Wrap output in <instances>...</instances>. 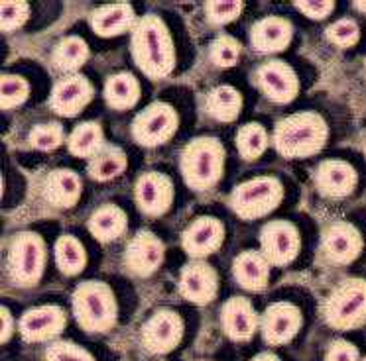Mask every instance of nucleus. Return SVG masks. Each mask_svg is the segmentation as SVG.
I'll list each match as a JSON object with an SVG mask.
<instances>
[{
    "mask_svg": "<svg viewBox=\"0 0 366 361\" xmlns=\"http://www.w3.org/2000/svg\"><path fill=\"white\" fill-rule=\"evenodd\" d=\"M130 49L138 69L150 78H164L174 71V41L159 16L146 14L134 24Z\"/></svg>",
    "mask_w": 366,
    "mask_h": 361,
    "instance_id": "obj_1",
    "label": "nucleus"
},
{
    "mask_svg": "<svg viewBox=\"0 0 366 361\" xmlns=\"http://www.w3.org/2000/svg\"><path fill=\"white\" fill-rule=\"evenodd\" d=\"M327 124L317 112H300L280 120L274 128V146L290 159L319 153L327 141Z\"/></svg>",
    "mask_w": 366,
    "mask_h": 361,
    "instance_id": "obj_2",
    "label": "nucleus"
},
{
    "mask_svg": "<svg viewBox=\"0 0 366 361\" xmlns=\"http://www.w3.org/2000/svg\"><path fill=\"white\" fill-rule=\"evenodd\" d=\"M73 316L91 334H104L117 326L119 306L112 289L103 281H85L75 287L71 297Z\"/></svg>",
    "mask_w": 366,
    "mask_h": 361,
    "instance_id": "obj_3",
    "label": "nucleus"
},
{
    "mask_svg": "<svg viewBox=\"0 0 366 361\" xmlns=\"http://www.w3.org/2000/svg\"><path fill=\"white\" fill-rule=\"evenodd\" d=\"M224 167V148L217 138H195L182 151L179 169L183 180L193 190L213 188Z\"/></svg>",
    "mask_w": 366,
    "mask_h": 361,
    "instance_id": "obj_4",
    "label": "nucleus"
},
{
    "mask_svg": "<svg viewBox=\"0 0 366 361\" xmlns=\"http://www.w3.org/2000/svg\"><path fill=\"white\" fill-rule=\"evenodd\" d=\"M321 314L335 330H357L366 324V281L345 279L321 305Z\"/></svg>",
    "mask_w": 366,
    "mask_h": 361,
    "instance_id": "obj_5",
    "label": "nucleus"
},
{
    "mask_svg": "<svg viewBox=\"0 0 366 361\" xmlns=\"http://www.w3.org/2000/svg\"><path fill=\"white\" fill-rule=\"evenodd\" d=\"M46 267V243L34 232H20L12 238L6 255V275L20 289H32L40 283Z\"/></svg>",
    "mask_w": 366,
    "mask_h": 361,
    "instance_id": "obj_6",
    "label": "nucleus"
},
{
    "mask_svg": "<svg viewBox=\"0 0 366 361\" xmlns=\"http://www.w3.org/2000/svg\"><path fill=\"white\" fill-rule=\"evenodd\" d=\"M284 198V187L274 177H256L232 188L229 196L232 212L244 220L262 218L278 208Z\"/></svg>",
    "mask_w": 366,
    "mask_h": 361,
    "instance_id": "obj_7",
    "label": "nucleus"
},
{
    "mask_svg": "<svg viewBox=\"0 0 366 361\" xmlns=\"http://www.w3.org/2000/svg\"><path fill=\"white\" fill-rule=\"evenodd\" d=\"M179 126V116L166 102H152L138 112L132 122V138L144 148H156L174 138Z\"/></svg>",
    "mask_w": 366,
    "mask_h": 361,
    "instance_id": "obj_8",
    "label": "nucleus"
},
{
    "mask_svg": "<svg viewBox=\"0 0 366 361\" xmlns=\"http://www.w3.org/2000/svg\"><path fill=\"white\" fill-rule=\"evenodd\" d=\"M183 320L172 308H159L142 324L140 340L152 355H166L182 344Z\"/></svg>",
    "mask_w": 366,
    "mask_h": 361,
    "instance_id": "obj_9",
    "label": "nucleus"
},
{
    "mask_svg": "<svg viewBox=\"0 0 366 361\" xmlns=\"http://www.w3.org/2000/svg\"><path fill=\"white\" fill-rule=\"evenodd\" d=\"M260 245H262V255L270 261V265L282 267L297 258L302 248V238L292 222L272 220L260 230Z\"/></svg>",
    "mask_w": 366,
    "mask_h": 361,
    "instance_id": "obj_10",
    "label": "nucleus"
},
{
    "mask_svg": "<svg viewBox=\"0 0 366 361\" xmlns=\"http://www.w3.org/2000/svg\"><path fill=\"white\" fill-rule=\"evenodd\" d=\"M67 314L61 306L44 305L30 308L22 314L18 322V332L28 344H41L51 342L65 330Z\"/></svg>",
    "mask_w": 366,
    "mask_h": 361,
    "instance_id": "obj_11",
    "label": "nucleus"
},
{
    "mask_svg": "<svg viewBox=\"0 0 366 361\" xmlns=\"http://www.w3.org/2000/svg\"><path fill=\"white\" fill-rule=\"evenodd\" d=\"M319 251L327 263L349 265L362 251V235L349 222H333L323 230Z\"/></svg>",
    "mask_w": 366,
    "mask_h": 361,
    "instance_id": "obj_12",
    "label": "nucleus"
},
{
    "mask_svg": "<svg viewBox=\"0 0 366 361\" xmlns=\"http://www.w3.org/2000/svg\"><path fill=\"white\" fill-rule=\"evenodd\" d=\"M164 243L158 235L148 230H142L128 242L124 250V267L134 277H150L159 269L164 261Z\"/></svg>",
    "mask_w": 366,
    "mask_h": 361,
    "instance_id": "obj_13",
    "label": "nucleus"
},
{
    "mask_svg": "<svg viewBox=\"0 0 366 361\" xmlns=\"http://www.w3.org/2000/svg\"><path fill=\"white\" fill-rule=\"evenodd\" d=\"M177 290L185 300H189L193 305H209L215 300L217 290H219L217 271L205 261L193 259L182 269Z\"/></svg>",
    "mask_w": 366,
    "mask_h": 361,
    "instance_id": "obj_14",
    "label": "nucleus"
},
{
    "mask_svg": "<svg viewBox=\"0 0 366 361\" xmlns=\"http://www.w3.org/2000/svg\"><path fill=\"white\" fill-rule=\"evenodd\" d=\"M303 316L302 310L292 302H274L262 314L264 342L268 345H284L290 344L297 332L302 330Z\"/></svg>",
    "mask_w": 366,
    "mask_h": 361,
    "instance_id": "obj_15",
    "label": "nucleus"
},
{
    "mask_svg": "<svg viewBox=\"0 0 366 361\" xmlns=\"http://www.w3.org/2000/svg\"><path fill=\"white\" fill-rule=\"evenodd\" d=\"M256 85L272 102L287 104L295 98L300 91V81L295 71L286 61L272 59L258 67L256 71Z\"/></svg>",
    "mask_w": 366,
    "mask_h": 361,
    "instance_id": "obj_16",
    "label": "nucleus"
},
{
    "mask_svg": "<svg viewBox=\"0 0 366 361\" xmlns=\"http://www.w3.org/2000/svg\"><path fill=\"white\" fill-rule=\"evenodd\" d=\"M138 210L146 216H162L169 210L174 200V185L167 175L158 171L144 173L138 177L134 187Z\"/></svg>",
    "mask_w": 366,
    "mask_h": 361,
    "instance_id": "obj_17",
    "label": "nucleus"
},
{
    "mask_svg": "<svg viewBox=\"0 0 366 361\" xmlns=\"http://www.w3.org/2000/svg\"><path fill=\"white\" fill-rule=\"evenodd\" d=\"M224 242V226L221 220L213 216H201L193 220L189 226L183 230L182 245L187 255L193 259H203L215 253Z\"/></svg>",
    "mask_w": 366,
    "mask_h": 361,
    "instance_id": "obj_18",
    "label": "nucleus"
},
{
    "mask_svg": "<svg viewBox=\"0 0 366 361\" xmlns=\"http://www.w3.org/2000/svg\"><path fill=\"white\" fill-rule=\"evenodd\" d=\"M91 98H93V86L87 77L67 75L54 85L49 106L59 116H77L91 102Z\"/></svg>",
    "mask_w": 366,
    "mask_h": 361,
    "instance_id": "obj_19",
    "label": "nucleus"
},
{
    "mask_svg": "<svg viewBox=\"0 0 366 361\" xmlns=\"http://www.w3.org/2000/svg\"><path fill=\"white\" fill-rule=\"evenodd\" d=\"M315 187L327 198H345L357 187L355 167L341 159H327L315 169Z\"/></svg>",
    "mask_w": 366,
    "mask_h": 361,
    "instance_id": "obj_20",
    "label": "nucleus"
},
{
    "mask_svg": "<svg viewBox=\"0 0 366 361\" xmlns=\"http://www.w3.org/2000/svg\"><path fill=\"white\" fill-rule=\"evenodd\" d=\"M221 326L232 342H248L256 334L260 320L248 298L231 297L221 308Z\"/></svg>",
    "mask_w": 366,
    "mask_h": 361,
    "instance_id": "obj_21",
    "label": "nucleus"
},
{
    "mask_svg": "<svg viewBox=\"0 0 366 361\" xmlns=\"http://www.w3.org/2000/svg\"><path fill=\"white\" fill-rule=\"evenodd\" d=\"M292 24L286 18L280 16H268L252 26L250 30V41L258 54H276L284 51L292 41Z\"/></svg>",
    "mask_w": 366,
    "mask_h": 361,
    "instance_id": "obj_22",
    "label": "nucleus"
},
{
    "mask_svg": "<svg viewBox=\"0 0 366 361\" xmlns=\"http://www.w3.org/2000/svg\"><path fill=\"white\" fill-rule=\"evenodd\" d=\"M41 195L56 208H73L81 196L79 175L71 169L49 171L41 183Z\"/></svg>",
    "mask_w": 366,
    "mask_h": 361,
    "instance_id": "obj_23",
    "label": "nucleus"
},
{
    "mask_svg": "<svg viewBox=\"0 0 366 361\" xmlns=\"http://www.w3.org/2000/svg\"><path fill=\"white\" fill-rule=\"evenodd\" d=\"M232 275L242 289L250 290V293H260L268 287L270 261L264 258L262 251H242L232 261Z\"/></svg>",
    "mask_w": 366,
    "mask_h": 361,
    "instance_id": "obj_24",
    "label": "nucleus"
},
{
    "mask_svg": "<svg viewBox=\"0 0 366 361\" xmlns=\"http://www.w3.org/2000/svg\"><path fill=\"white\" fill-rule=\"evenodd\" d=\"M134 8L130 4H104L91 12V28L103 38H112L134 28Z\"/></svg>",
    "mask_w": 366,
    "mask_h": 361,
    "instance_id": "obj_25",
    "label": "nucleus"
},
{
    "mask_svg": "<svg viewBox=\"0 0 366 361\" xmlns=\"http://www.w3.org/2000/svg\"><path fill=\"white\" fill-rule=\"evenodd\" d=\"M89 232L95 235L99 242L109 243L112 240H119L127 230V214L122 208L114 204H104L97 208L89 218Z\"/></svg>",
    "mask_w": 366,
    "mask_h": 361,
    "instance_id": "obj_26",
    "label": "nucleus"
},
{
    "mask_svg": "<svg viewBox=\"0 0 366 361\" xmlns=\"http://www.w3.org/2000/svg\"><path fill=\"white\" fill-rule=\"evenodd\" d=\"M140 98V85L130 73H117L104 83V101L114 110H128Z\"/></svg>",
    "mask_w": 366,
    "mask_h": 361,
    "instance_id": "obj_27",
    "label": "nucleus"
},
{
    "mask_svg": "<svg viewBox=\"0 0 366 361\" xmlns=\"http://www.w3.org/2000/svg\"><path fill=\"white\" fill-rule=\"evenodd\" d=\"M127 169V153L117 146L104 143L99 153L89 159L87 173L91 179L109 180L119 177Z\"/></svg>",
    "mask_w": 366,
    "mask_h": 361,
    "instance_id": "obj_28",
    "label": "nucleus"
},
{
    "mask_svg": "<svg viewBox=\"0 0 366 361\" xmlns=\"http://www.w3.org/2000/svg\"><path fill=\"white\" fill-rule=\"evenodd\" d=\"M56 265L67 277L79 275L87 265V253L83 243L75 235H61L54 245Z\"/></svg>",
    "mask_w": 366,
    "mask_h": 361,
    "instance_id": "obj_29",
    "label": "nucleus"
},
{
    "mask_svg": "<svg viewBox=\"0 0 366 361\" xmlns=\"http://www.w3.org/2000/svg\"><path fill=\"white\" fill-rule=\"evenodd\" d=\"M242 108V98L237 88L229 85L215 86L207 94V114L219 122H232L237 120Z\"/></svg>",
    "mask_w": 366,
    "mask_h": 361,
    "instance_id": "obj_30",
    "label": "nucleus"
},
{
    "mask_svg": "<svg viewBox=\"0 0 366 361\" xmlns=\"http://www.w3.org/2000/svg\"><path fill=\"white\" fill-rule=\"evenodd\" d=\"M104 146L103 128L97 122H81L73 128V132L67 138V148L73 156L91 157L101 151Z\"/></svg>",
    "mask_w": 366,
    "mask_h": 361,
    "instance_id": "obj_31",
    "label": "nucleus"
},
{
    "mask_svg": "<svg viewBox=\"0 0 366 361\" xmlns=\"http://www.w3.org/2000/svg\"><path fill=\"white\" fill-rule=\"evenodd\" d=\"M89 59V47L85 39L79 36H69L64 38L54 49L51 54V61L57 69L64 73H73Z\"/></svg>",
    "mask_w": 366,
    "mask_h": 361,
    "instance_id": "obj_32",
    "label": "nucleus"
},
{
    "mask_svg": "<svg viewBox=\"0 0 366 361\" xmlns=\"http://www.w3.org/2000/svg\"><path fill=\"white\" fill-rule=\"evenodd\" d=\"M268 148V133L260 124L242 126L237 133V149L244 159H256L264 153V149Z\"/></svg>",
    "mask_w": 366,
    "mask_h": 361,
    "instance_id": "obj_33",
    "label": "nucleus"
},
{
    "mask_svg": "<svg viewBox=\"0 0 366 361\" xmlns=\"http://www.w3.org/2000/svg\"><path fill=\"white\" fill-rule=\"evenodd\" d=\"M30 146L41 151H51V149L59 148L64 143V126L57 122H49V124L34 126L28 136Z\"/></svg>",
    "mask_w": 366,
    "mask_h": 361,
    "instance_id": "obj_34",
    "label": "nucleus"
},
{
    "mask_svg": "<svg viewBox=\"0 0 366 361\" xmlns=\"http://www.w3.org/2000/svg\"><path fill=\"white\" fill-rule=\"evenodd\" d=\"M0 93H2L0 106H2V110H10L20 106L28 98L30 86H28L24 78L18 77V75H2Z\"/></svg>",
    "mask_w": 366,
    "mask_h": 361,
    "instance_id": "obj_35",
    "label": "nucleus"
},
{
    "mask_svg": "<svg viewBox=\"0 0 366 361\" xmlns=\"http://www.w3.org/2000/svg\"><path fill=\"white\" fill-rule=\"evenodd\" d=\"M240 46L239 41L231 36H219V38L211 44L209 49V57L215 63L217 67H232L239 61Z\"/></svg>",
    "mask_w": 366,
    "mask_h": 361,
    "instance_id": "obj_36",
    "label": "nucleus"
},
{
    "mask_svg": "<svg viewBox=\"0 0 366 361\" xmlns=\"http://www.w3.org/2000/svg\"><path fill=\"white\" fill-rule=\"evenodd\" d=\"M44 361H95V357L75 342H54L46 347Z\"/></svg>",
    "mask_w": 366,
    "mask_h": 361,
    "instance_id": "obj_37",
    "label": "nucleus"
},
{
    "mask_svg": "<svg viewBox=\"0 0 366 361\" xmlns=\"http://www.w3.org/2000/svg\"><path fill=\"white\" fill-rule=\"evenodd\" d=\"M244 4L239 0H211L205 4V12H207V20L213 26H223V24L232 22L237 16L242 12Z\"/></svg>",
    "mask_w": 366,
    "mask_h": 361,
    "instance_id": "obj_38",
    "label": "nucleus"
},
{
    "mask_svg": "<svg viewBox=\"0 0 366 361\" xmlns=\"http://www.w3.org/2000/svg\"><path fill=\"white\" fill-rule=\"evenodd\" d=\"M30 8L26 2H14V0H2L0 4V16H2V31H12L20 28L28 20Z\"/></svg>",
    "mask_w": 366,
    "mask_h": 361,
    "instance_id": "obj_39",
    "label": "nucleus"
},
{
    "mask_svg": "<svg viewBox=\"0 0 366 361\" xmlns=\"http://www.w3.org/2000/svg\"><path fill=\"white\" fill-rule=\"evenodd\" d=\"M327 38L339 47H352L358 41V26L355 20H339L327 28Z\"/></svg>",
    "mask_w": 366,
    "mask_h": 361,
    "instance_id": "obj_40",
    "label": "nucleus"
},
{
    "mask_svg": "<svg viewBox=\"0 0 366 361\" xmlns=\"http://www.w3.org/2000/svg\"><path fill=\"white\" fill-rule=\"evenodd\" d=\"M325 361H360L358 350L347 340H335L325 353Z\"/></svg>",
    "mask_w": 366,
    "mask_h": 361,
    "instance_id": "obj_41",
    "label": "nucleus"
},
{
    "mask_svg": "<svg viewBox=\"0 0 366 361\" xmlns=\"http://www.w3.org/2000/svg\"><path fill=\"white\" fill-rule=\"evenodd\" d=\"M295 8L302 10L303 14L310 16L311 20H321L329 16V12L335 8V2L329 0H303V2H295Z\"/></svg>",
    "mask_w": 366,
    "mask_h": 361,
    "instance_id": "obj_42",
    "label": "nucleus"
},
{
    "mask_svg": "<svg viewBox=\"0 0 366 361\" xmlns=\"http://www.w3.org/2000/svg\"><path fill=\"white\" fill-rule=\"evenodd\" d=\"M0 314H2V344L4 342H9L10 337H12V332H14V318H12V314L6 306H2L0 308Z\"/></svg>",
    "mask_w": 366,
    "mask_h": 361,
    "instance_id": "obj_43",
    "label": "nucleus"
},
{
    "mask_svg": "<svg viewBox=\"0 0 366 361\" xmlns=\"http://www.w3.org/2000/svg\"><path fill=\"white\" fill-rule=\"evenodd\" d=\"M250 361H282V360H280L276 353L262 352V353H258V355H254Z\"/></svg>",
    "mask_w": 366,
    "mask_h": 361,
    "instance_id": "obj_44",
    "label": "nucleus"
},
{
    "mask_svg": "<svg viewBox=\"0 0 366 361\" xmlns=\"http://www.w3.org/2000/svg\"><path fill=\"white\" fill-rule=\"evenodd\" d=\"M355 8H357V10H362V12H366V2H355Z\"/></svg>",
    "mask_w": 366,
    "mask_h": 361,
    "instance_id": "obj_45",
    "label": "nucleus"
},
{
    "mask_svg": "<svg viewBox=\"0 0 366 361\" xmlns=\"http://www.w3.org/2000/svg\"><path fill=\"white\" fill-rule=\"evenodd\" d=\"M365 156H366V143H365Z\"/></svg>",
    "mask_w": 366,
    "mask_h": 361,
    "instance_id": "obj_46",
    "label": "nucleus"
},
{
    "mask_svg": "<svg viewBox=\"0 0 366 361\" xmlns=\"http://www.w3.org/2000/svg\"><path fill=\"white\" fill-rule=\"evenodd\" d=\"M360 361H366V357H365V360H360Z\"/></svg>",
    "mask_w": 366,
    "mask_h": 361,
    "instance_id": "obj_47",
    "label": "nucleus"
},
{
    "mask_svg": "<svg viewBox=\"0 0 366 361\" xmlns=\"http://www.w3.org/2000/svg\"><path fill=\"white\" fill-rule=\"evenodd\" d=\"M199 361H207V360H199Z\"/></svg>",
    "mask_w": 366,
    "mask_h": 361,
    "instance_id": "obj_48",
    "label": "nucleus"
}]
</instances>
